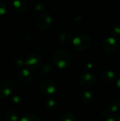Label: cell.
<instances>
[{
	"label": "cell",
	"instance_id": "cell-17",
	"mask_svg": "<svg viewBox=\"0 0 120 121\" xmlns=\"http://www.w3.org/2000/svg\"><path fill=\"white\" fill-rule=\"evenodd\" d=\"M45 107L49 111H54L57 107V101L52 98H50L45 101Z\"/></svg>",
	"mask_w": 120,
	"mask_h": 121
},
{
	"label": "cell",
	"instance_id": "cell-3",
	"mask_svg": "<svg viewBox=\"0 0 120 121\" xmlns=\"http://www.w3.org/2000/svg\"><path fill=\"white\" fill-rule=\"evenodd\" d=\"M53 21L52 16L47 12L41 13L36 19V26L39 29L45 30L50 27Z\"/></svg>",
	"mask_w": 120,
	"mask_h": 121
},
{
	"label": "cell",
	"instance_id": "cell-24",
	"mask_svg": "<svg viewBox=\"0 0 120 121\" xmlns=\"http://www.w3.org/2000/svg\"><path fill=\"white\" fill-rule=\"evenodd\" d=\"M11 101L16 105H19L22 103V98L18 95H15L11 98Z\"/></svg>",
	"mask_w": 120,
	"mask_h": 121
},
{
	"label": "cell",
	"instance_id": "cell-26",
	"mask_svg": "<svg viewBox=\"0 0 120 121\" xmlns=\"http://www.w3.org/2000/svg\"><path fill=\"white\" fill-rule=\"evenodd\" d=\"M84 67H85V69H86L87 71H88V70H90L91 69H92V68H93V63H92V62H86V63L85 64Z\"/></svg>",
	"mask_w": 120,
	"mask_h": 121
},
{
	"label": "cell",
	"instance_id": "cell-18",
	"mask_svg": "<svg viewBox=\"0 0 120 121\" xmlns=\"http://www.w3.org/2000/svg\"><path fill=\"white\" fill-rule=\"evenodd\" d=\"M76 118L73 113L70 112H66L62 114L59 118V121H75Z\"/></svg>",
	"mask_w": 120,
	"mask_h": 121
},
{
	"label": "cell",
	"instance_id": "cell-25",
	"mask_svg": "<svg viewBox=\"0 0 120 121\" xmlns=\"http://www.w3.org/2000/svg\"><path fill=\"white\" fill-rule=\"evenodd\" d=\"M106 121H120V116L117 115H110L107 117Z\"/></svg>",
	"mask_w": 120,
	"mask_h": 121
},
{
	"label": "cell",
	"instance_id": "cell-6",
	"mask_svg": "<svg viewBox=\"0 0 120 121\" xmlns=\"http://www.w3.org/2000/svg\"><path fill=\"white\" fill-rule=\"evenodd\" d=\"M96 81L95 76L89 72H86L81 74L79 77V82L80 85L83 87L88 88L92 86Z\"/></svg>",
	"mask_w": 120,
	"mask_h": 121
},
{
	"label": "cell",
	"instance_id": "cell-16",
	"mask_svg": "<svg viewBox=\"0 0 120 121\" xmlns=\"http://www.w3.org/2000/svg\"><path fill=\"white\" fill-rule=\"evenodd\" d=\"M52 65L50 63H47L42 65V67H41L40 72L43 76H47L52 72Z\"/></svg>",
	"mask_w": 120,
	"mask_h": 121
},
{
	"label": "cell",
	"instance_id": "cell-20",
	"mask_svg": "<svg viewBox=\"0 0 120 121\" xmlns=\"http://www.w3.org/2000/svg\"><path fill=\"white\" fill-rule=\"evenodd\" d=\"M20 121H40V119L39 118V117L35 114H26L25 116H23Z\"/></svg>",
	"mask_w": 120,
	"mask_h": 121
},
{
	"label": "cell",
	"instance_id": "cell-22",
	"mask_svg": "<svg viewBox=\"0 0 120 121\" xmlns=\"http://www.w3.org/2000/svg\"><path fill=\"white\" fill-rule=\"evenodd\" d=\"M111 34L113 35H120V24H116L111 28Z\"/></svg>",
	"mask_w": 120,
	"mask_h": 121
},
{
	"label": "cell",
	"instance_id": "cell-15",
	"mask_svg": "<svg viewBox=\"0 0 120 121\" xmlns=\"http://www.w3.org/2000/svg\"><path fill=\"white\" fill-rule=\"evenodd\" d=\"M4 118L6 121H18V115L13 110H8L4 115Z\"/></svg>",
	"mask_w": 120,
	"mask_h": 121
},
{
	"label": "cell",
	"instance_id": "cell-19",
	"mask_svg": "<svg viewBox=\"0 0 120 121\" xmlns=\"http://www.w3.org/2000/svg\"><path fill=\"white\" fill-rule=\"evenodd\" d=\"M34 8L37 11H44L47 9L46 4L42 1H37L34 4Z\"/></svg>",
	"mask_w": 120,
	"mask_h": 121
},
{
	"label": "cell",
	"instance_id": "cell-21",
	"mask_svg": "<svg viewBox=\"0 0 120 121\" xmlns=\"http://www.w3.org/2000/svg\"><path fill=\"white\" fill-rule=\"evenodd\" d=\"M11 65L15 69H21L25 65V61L22 60L21 59L16 58V59H14L12 61Z\"/></svg>",
	"mask_w": 120,
	"mask_h": 121
},
{
	"label": "cell",
	"instance_id": "cell-12",
	"mask_svg": "<svg viewBox=\"0 0 120 121\" xmlns=\"http://www.w3.org/2000/svg\"><path fill=\"white\" fill-rule=\"evenodd\" d=\"M102 78L106 82H113L116 79V74L112 70L106 69L102 73Z\"/></svg>",
	"mask_w": 120,
	"mask_h": 121
},
{
	"label": "cell",
	"instance_id": "cell-7",
	"mask_svg": "<svg viewBox=\"0 0 120 121\" xmlns=\"http://www.w3.org/2000/svg\"><path fill=\"white\" fill-rule=\"evenodd\" d=\"M13 86L9 80H4L0 83V98L2 99H8L12 94Z\"/></svg>",
	"mask_w": 120,
	"mask_h": 121
},
{
	"label": "cell",
	"instance_id": "cell-23",
	"mask_svg": "<svg viewBox=\"0 0 120 121\" xmlns=\"http://www.w3.org/2000/svg\"><path fill=\"white\" fill-rule=\"evenodd\" d=\"M6 6L4 2L0 0V16H3L6 14Z\"/></svg>",
	"mask_w": 120,
	"mask_h": 121
},
{
	"label": "cell",
	"instance_id": "cell-27",
	"mask_svg": "<svg viewBox=\"0 0 120 121\" xmlns=\"http://www.w3.org/2000/svg\"><path fill=\"white\" fill-rule=\"evenodd\" d=\"M116 86H117V87L118 89H120V78H119V79H117V82H116Z\"/></svg>",
	"mask_w": 120,
	"mask_h": 121
},
{
	"label": "cell",
	"instance_id": "cell-5",
	"mask_svg": "<svg viewBox=\"0 0 120 121\" xmlns=\"http://www.w3.org/2000/svg\"><path fill=\"white\" fill-rule=\"evenodd\" d=\"M40 88L41 91L47 96L53 95L57 91L55 83L50 79H43L40 83Z\"/></svg>",
	"mask_w": 120,
	"mask_h": 121
},
{
	"label": "cell",
	"instance_id": "cell-8",
	"mask_svg": "<svg viewBox=\"0 0 120 121\" xmlns=\"http://www.w3.org/2000/svg\"><path fill=\"white\" fill-rule=\"evenodd\" d=\"M117 41L112 36L107 37L103 41V48L105 52L108 53H112L115 52L117 48Z\"/></svg>",
	"mask_w": 120,
	"mask_h": 121
},
{
	"label": "cell",
	"instance_id": "cell-1",
	"mask_svg": "<svg viewBox=\"0 0 120 121\" xmlns=\"http://www.w3.org/2000/svg\"><path fill=\"white\" fill-rule=\"evenodd\" d=\"M52 62L59 69H66L71 66L72 57L69 52L64 50H59L53 54Z\"/></svg>",
	"mask_w": 120,
	"mask_h": 121
},
{
	"label": "cell",
	"instance_id": "cell-2",
	"mask_svg": "<svg viewBox=\"0 0 120 121\" xmlns=\"http://www.w3.org/2000/svg\"><path fill=\"white\" fill-rule=\"evenodd\" d=\"M92 43L91 38L84 33L76 35L72 39V44L74 48L79 51H83L88 49Z\"/></svg>",
	"mask_w": 120,
	"mask_h": 121
},
{
	"label": "cell",
	"instance_id": "cell-11",
	"mask_svg": "<svg viewBox=\"0 0 120 121\" xmlns=\"http://www.w3.org/2000/svg\"><path fill=\"white\" fill-rule=\"evenodd\" d=\"M80 99L84 104H91L93 100V94L89 91H83L80 94Z\"/></svg>",
	"mask_w": 120,
	"mask_h": 121
},
{
	"label": "cell",
	"instance_id": "cell-10",
	"mask_svg": "<svg viewBox=\"0 0 120 121\" xmlns=\"http://www.w3.org/2000/svg\"><path fill=\"white\" fill-rule=\"evenodd\" d=\"M13 7L16 12L23 13L28 9L27 0H13Z\"/></svg>",
	"mask_w": 120,
	"mask_h": 121
},
{
	"label": "cell",
	"instance_id": "cell-9",
	"mask_svg": "<svg viewBox=\"0 0 120 121\" xmlns=\"http://www.w3.org/2000/svg\"><path fill=\"white\" fill-rule=\"evenodd\" d=\"M19 81L24 84H28L30 83L33 79V75L28 69H22L18 74Z\"/></svg>",
	"mask_w": 120,
	"mask_h": 121
},
{
	"label": "cell",
	"instance_id": "cell-13",
	"mask_svg": "<svg viewBox=\"0 0 120 121\" xmlns=\"http://www.w3.org/2000/svg\"><path fill=\"white\" fill-rule=\"evenodd\" d=\"M57 40L62 44H67L71 40V35L69 33L62 32L58 35Z\"/></svg>",
	"mask_w": 120,
	"mask_h": 121
},
{
	"label": "cell",
	"instance_id": "cell-4",
	"mask_svg": "<svg viewBox=\"0 0 120 121\" xmlns=\"http://www.w3.org/2000/svg\"><path fill=\"white\" fill-rule=\"evenodd\" d=\"M42 59L40 55L37 53L29 54L25 60V65L30 69H36L40 67Z\"/></svg>",
	"mask_w": 120,
	"mask_h": 121
},
{
	"label": "cell",
	"instance_id": "cell-14",
	"mask_svg": "<svg viewBox=\"0 0 120 121\" xmlns=\"http://www.w3.org/2000/svg\"><path fill=\"white\" fill-rule=\"evenodd\" d=\"M108 108L109 109L110 111L115 113L117 111H118V110L120 109V102L115 99H111L108 104Z\"/></svg>",
	"mask_w": 120,
	"mask_h": 121
}]
</instances>
